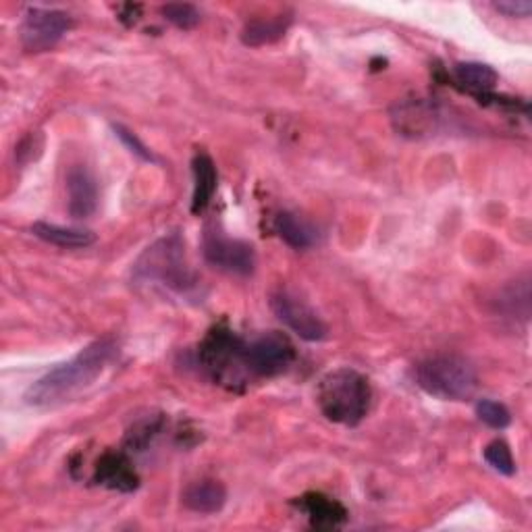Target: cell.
Listing matches in <instances>:
<instances>
[{"instance_id": "obj_1", "label": "cell", "mask_w": 532, "mask_h": 532, "mask_svg": "<svg viewBox=\"0 0 532 532\" xmlns=\"http://www.w3.org/2000/svg\"><path fill=\"white\" fill-rule=\"evenodd\" d=\"M113 337H102L69 362L48 370L25 391V404L34 408H57L88 389L115 356Z\"/></svg>"}, {"instance_id": "obj_2", "label": "cell", "mask_w": 532, "mask_h": 532, "mask_svg": "<svg viewBox=\"0 0 532 532\" xmlns=\"http://www.w3.org/2000/svg\"><path fill=\"white\" fill-rule=\"evenodd\" d=\"M318 406L331 422L356 427L370 406L368 379L354 368L329 372L318 385Z\"/></svg>"}, {"instance_id": "obj_3", "label": "cell", "mask_w": 532, "mask_h": 532, "mask_svg": "<svg viewBox=\"0 0 532 532\" xmlns=\"http://www.w3.org/2000/svg\"><path fill=\"white\" fill-rule=\"evenodd\" d=\"M416 381L429 395L447 399V402H464L478 387L474 366L456 354L433 356L420 362Z\"/></svg>"}, {"instance_id": "obj_4", "label": "cell", "mask_w": 532, "mask_h": 532, "mask_svg": "<svg viewBox=\"0 0 532 532\" xmlns=\"http://www.w3.org/2000/svg\"><path fill=\"white\" fill-rule=\"evenodd\" d=\"M133 273L142 281H156L179 291H188L196 285L194 271L185 262V244L177 233L152 244L133 264Z\"/></svg>"}, {"instance_id": "obj_5", "label": "cell", "mask_w": 532, "mask_h": 532, "mask_svg": "<svg viewBox=\"0 0 532 532\" xmlns=\"http://www.w3.org/2000/svg\"><path fill=\"white\" fill-rule=\"evenodd\" d=\"M200 358L212 379L221 383H239L246 366V345L229 329L217 327L208 333L200 348Z\"/></svg>"}, {"instance_id": "obj_6", "label": "cell", "mask_w": 532, "mask_h": 532, "mask_svg": "<svg viewBox=\"0 0 532 532\" xmlns=\"http://www.w3.org/2000/svg\"><path fill=\"white\" fill-rule=\"evenodd\" d=\"M202 252L208 264L231 275H252L256 269L254 246L242 239H231L219 229H206Z\"/></svg>"}, {"instance_id": "obj_7", "label": "cell", "mask_w": 532, "mask_h": 532, "mask_svg": "<svg viewBox=\"0 0 532 532\" xmlns=\"http://www.w3.org/2000/svg\"><path fill=\"white\" fill-rule=\"evenodd\" d=\"M296 360V348L291 339L279 331L264 333L246 345L248 372L258 377H277Z\"/></svg>"}, {"instance_id": "obj_8", "label": "cell", "mask_w": 532, "mask_h": 532, "mask_svg": "<svg viewBox=\"0 0 532 532\" xmlns=\"http://www.w3.org/2000/svg\"><path fill=\"white\" fill-rule=\"evenodd\" d=\"M71 17L57 9H30L21 23V44L28 52L55 48L69 32Z\"/></svg>"}, {"instance_id": "obj_9", "label": "cell", "mask_w": 532, "mask_h": 532, "mask_svg": "<svg viewBox=\"0 0 532 532\" xmlns=\"http://www.w3.org/2000/svg\"><path fill=\"white\" fill-rule=\"evenodd\" d=\"M271 308L279 321L289 329L294 331L298 337L306 341H321L327 335V327L304 300H300L291 291H277L271 296Z\"/></svg>"}, {"instance_id": "obj_10", "label": "cell", "mask_w": 532, "mask_h": 532, "mask_svg": "<svg viewBox=\"0 0 532 532\" xmlns=\"http://www.w3.org/2000/svg\"><path fill=\"white\" fill-rule=\"evenodd\" d=\"M67 210L73 219H88L98 208V181L84 165H73L67 173Z\"/></svg>"}, {"instance_id": "obj_11", "label": "cell", "mask_w": 532, "mask_h": 532, "mask_svg": "<svg viewBox=\"0 0 532 532\" xmlns=\"http://www.w3.org/2000/svg\"><path fill=\"white\" fill-rule=\"evenodd\" d=\"M94 483L106 489H113V491L131 493L133 489H138L140 478L136 470H133L131 462L123 454L109 451V454H104L96 464Z\"/></svg>"}, {"instance_id": "obj_12", "label": "cell", "mask_w": 532, "mask_h": 532, "mask_svg": "<svg viewBox=\"0 0 532 532\" xmlns=\"http://www.w3.org/2000/svg\"><path fill=\"white\" fill-rule=\"evenodd\" d=\"M227 489L223 483L204 478V481L192 483L183 491V505L196 514H217L225 508Z\"/></svg>"}, {"instance_id": "obj_13", "label": "cell", "mask_w": 532, "mask_h": 532, "mask_svg": "<svg viewBox=\"0 0 532 532\" xmlns=\"http://www.w3.org/2000/svg\"><path fill=\"white\" fill-rule=\"evenodd\" d=\"M296 503L302 512L308 514L310 522L316 528H337L348 520V510H345L339 501L323 493H308Z\"/></svg>"}, {"instance_id": "obj_14", "label": "cell", "mask_w": 532, "mask_h": 532, "mask_svg": "<svg viewBox=\"0 0 532 532\" xmlns=\"http://www.w3.org/2000/svg\"><path fill=\"white\" fill-rule=\"evenodd\" d=\"M194 196H192V212L200 215L204 212L217 192V167L212 163V158L208 154H196L194 163Z\"/></svg>"}, {"instance_id": "obj_15", "label": "cell", "mask_w": 532, "mask_h": 532, "mask_svg": "<svg viewBox=\"0 0 532 532\" xmlns=\"http://www.w3.org/2000/svg\"><path fill=\"white\" fill-rule=\"evenodd\" d=\"M30 231L42 239L46 244L59 246V248H88L96 242V235L88 229H73V227H61L52 223H34Z\"/></svg>"}, {"instance_id": "obj_16", "label": "cell", "mask_w": 532, "mask_h": 532, "mask_svg": "<svg viewBox=\"0 0 532 532\" xmlns=\"http://www.w3.org/2000/svg\"><path fill=\"white\" fill-rule=\"evenodd\" d=\"M289 25H291L289 13H281L269 19H254L244 28L242 42L246 46H266V44L279 42L285 36Z\"/></svg>"}, {"instance_id": "obj_17", "label": "cell", "mask_w": 532, "mask_h": 532, "mask_svg": "<svg viewBox=\"0 0 532 532\" xmlns=\"http://www.w3.org/2000/svg\"><path fill=\"white\" fill-rule=\"evenodd\" d=\"M454 73L458 84H462L476 98H487V94L499 82L497 71L485 63H458L454 67Z\"/></svg>"}, {"instance_id": "obj_18", "label": "cell", "mask_w": 532, "mask_h": 532, "mask_svg": "<svg viewBox=\"0 0 532 532\" xmlns=\"http://www.w3.org/2000/svg\"><path fill=\"white\" fill-rule=\"evenodd\" d=\"M275 231L294 250H306L316 244V229L294 215V212H281V215H277Z\"/></svg>"}, {"instance_id": "obj_19", "label": "cell", "mask_w": 532, "mask_h": 532, "mask_svg": "<svg viewBox=\"0 0 532 532\" xmlns=\"http://www.w3.org/2000/svg\"><path fill=\"white\" fill-rule=\"evenodd\" d=\"M485 460L487 464L497 470L499 474H505V476H512L516 472V464H514V458H512V449L510 445L497 439V441H491L487 447H485Z\"/></svg>"}, {"instance_id": "obj_20", "label": "cell", "mask_w": 532, "mask_h": 532, "mask_svg": "<svg viewBox=\"0 0 532 532\" xmlns=\"http://www.w3.org/2000/svg\"><path fill=\"white\" fill-rule=\"evenodd\" d=\"M476 416L481 418L487 427L497 429V431L510 427V422H512L510 410L499 402H493V399H481V402L476 404Z\"/></svg>"}, {"instance_id": "obj_21", "label": "cell", "mask_w": 532, "mask_h": 532, "mask_svg": "<svg viewBox=\"0 0 532 532\" xmlns=\"http://www.w3.org/2000/svg\"><path fill=\"white\" fill-rule=\"evenodd\" d=\"M161 13L165 15L167 21L177 25L179 30H192L200 23V11L194 5H188V3H185V5L183 3L165 5L161 9Z\"/></svg>"}, {"instance_id": "obj_22", "label": "cell", "mask_w": 532, "mask_h": 532, "mask_svg": "<svg viewBox=\"0 0 532 532\" xmlns=\"http://www.w3.org/2000/svg\"><path fill=\"white\" fill-rule=\"evenodd\" d=\"M158 431H161V420H144L127 435V443L131 447H146Z\"/></svg>"}, {"instance_id": "obj_23", "label": "cell", "mask_w": 532, "mask_h": 532, "mask_svg": "<svg viewBox=\"0 0 532 532\" xmlns=\"http://www.w3.org/2000/svg\"><path fill=\"white\" fill-rule=\"evenodd\" d=\"M115 133H117V136L121 138V142L133 152V154H136V156H140L142 158V161H148V163H152L154 161V156H152V152L138 140V136H136V133H131L129 129H125L123 125H115Z\"/></svg>"}, {"instance_id": "obj_24", "label": "cell", "mask_w": 532, "mask_h": 532, "mask_svg": "<svg viewBox=\"0 0 532 532\" xmlns=\"http://www.w3.org/2000/svg\"><path fill=\"white\" fill-rule=\"evenodd\" d=\"M493 9L505 17L526 19L532 13V3L530 0H499V3H493Z\"/></svg>"}]
</instances>
